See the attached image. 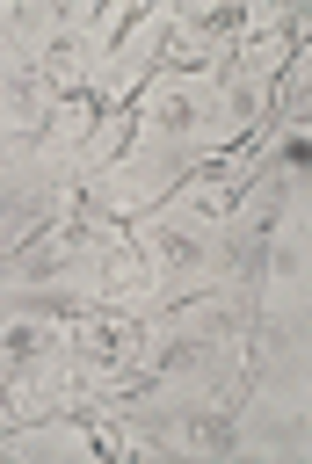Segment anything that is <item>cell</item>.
Segmentation results:
<instances>
[{
  "instance_id": "1",
  "label": "cell",
  "mask_w": 312,
  "mask_h": 464,
  "mask_svg": "<svg viewBox=\"0 0 312 464\" xmlns=\"http://www.w3.org/2000/svg\"><path fill=\"white\" fill-rule=\"evenodd\" d=\"M152 123L181 130V123H196V102H189V94H160V102H152Z\"/></svg>"
}]
</instances>
